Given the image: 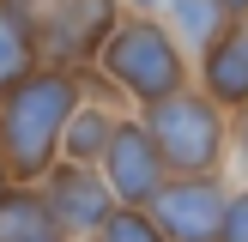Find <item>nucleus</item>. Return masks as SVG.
<instances>
[{
	"label": "nucleus",
	"instance_id": "f257e3e1",
	"mask_svg": "<svg viewBox=\"0 0 248 242\" xmlns=\"http://www.w3.org/2000/svg\"><path fill=\"white\" fill-rule=\"evenodd\" d=\"M73 109H79V85L67 73H31L24 85L6 91V103H0V157H6L12 176H43L48 169Z\"/></svg>",
	"mask_w": 248,
	"mask_h": 242
},
{
	"label": "nucleus",
	"instance_id": "f03ea898",
	"mask_svg": "<svg viewBox=\"0 0 248 242\" xmlns=\"http://www.w3.org/2000/svg\"><path fill=\"white\" fill-rule=\"evenodd\" d=\"M145 133L157 139V151L176 176H212L224 164V139H230L224 109L206 91H188V85L164 103H145Z\"/></svg>",
	"mask_w": 248,
	"mask_h": 242
},
{
	"label": "nucleus",
	"instance_id": "7ed1b4c3",
	"mask_svg": "<svg viewBox=\"0 0 248 242\" xmlns=\"http://www.w3.org/2000/svg\"><path fill=\"white\" fill-rule=\"evenodd\" d=\"M97 55H103V73L121 91H133L140 103H164V97H176L182 79H188V60H182L176 36H170L164 24H152V18L115 24Z\"/></svg>",
	"mask_w": 248,
	"mask_h": 242
},
{
	"label": "nucleus",
	"instance_id": "20e7f679",
	"mask_svg": "<svg viewBox=\"0 0 248 242\" xmlns=\"http://www.w3.org/2000/svg\"><path fill=\"white\" fill-rule=\"evenodd\" d=\"M164 151H157V139L145 133V121H115V133H109L103 145V182L109 194H115L121 206H152L157 194H164Z\"/></svg>",
	"mask_w": 248,
	"mask_h": 242
},
{
	"label": "nucleus",
	"instance_id": "39448f33",
	"mask_svg": "<svg viewBox=\"0 0 248 242\" xmlns=\"http://www.w3.org/2000/svg\"><path fill=\"white\" fill-rule=\"evenodd\" d=\"M224 212H230V194L218 188V176H176L152 200V218L170 242H218Z\"/></svg>",
	"mask_w": 248,
	"mask_h": 242
},
{
	"label": "nucleus",
	"instance_id": "423d86ee",
	"mask_svg": "<svg viewBox=\"0 0 248 242\" xmlns=\"http://www.w3.org/2000/svg\"><path fill=\"white\" fill-rule=\"evenodd\" d=\"M200 85L218 109H248V12H230L224 36L200 55Z\"/></svg>",
	"mask_w": 248,
	"mask_h": 242
},
{
	"label": "nucleus",
	"instance_id": "0eeeda50",
	"mask_svg": "<svg viewBox=\"0 0 248 242\" xmlns=\"http://www.w3.org/2000/svg\"><path fill=\"white\" fill-rule=\"evenodd\" d=\"M109 30H115V0H55V18L36 36L48 43V55L79 60V55H97Z\"/></svg>",
	"mask_w": 248,
	"mask_h": 242
},
{
	"label": "nucleus",
	"instance_id": "6e6552de",
	"mask_svg": "<svg viewBox=\"0 0 248 242\" xmlns=\"http://www.w3.org/2000/svg\"><path fill=\"white\" fill-rule=\"evenodd\" d=\"M48 212H55L61 230H103V218L115 212V194H109V182H97L91 169L67 164L48 182Z\"/></svg>",
	"mask_w": 248,
	"mask_h": 242
},
{
	"label": "nucleus",
	"instance_id": "1a4fd4ad",
	"mask_svg": "<svg viewBox=\"0 0 248 242\" xmlns=\"http://www.w3.org/2000/svg\"><path fill=\"white\" fill-rule=\"evenodd\" d=\"M31 55H36V24L24 18L18 0H0V97L31 79Z\"/></svg>",
	"mask_w": 248,
	"mask_h": 242
},
{
	"label": "nucleus",
	"instance_id": "9d476101",
	"mask_svg": "<svg viewBox=\"0 0 248 242\" xmlns=\"http://www.w3.org/2000/svg\"><path fill=\"white\" fill-rule=\"evenodd\" d=\"M0 242H55V212L43 194H0Z\"/></svg>",
	"mask_w": 248,
	"mask_h": 242
},
{
	"label": "nucleus",
	"instance_id": "9b49d317",
	"mask_svg": "<svg viewBox=\"0 0 248 242\" xmlns=\"http://www.w3.org/2000/svg\"><path fill=\"white\" fill-rule=\"evenodd\" d=\"M170 12H176L182 43L200 48V55L224 36V24H230V6H224V0H170Z\"/></svg>",
	"mask_w": 248,
	"mask_h": 242
},
{
	"label": "nucleus",
	"instance_id": "f8f14e48",
	"mask_svg": "<svg viewBox=\"0 0 248 242\" xmlns=\"http://www.w3.org/2000/svg\"><path fill=\"white\" fill-rule=\"evenodd\" d=\"M109 133H115V121L103 115V109H73V121H67V157H103V145H109Z\"/></svg>",
	"mask_w": 248,
	"mask_h": 242
},
{
	"label": "nucleus",
	"instance_id": "ddd939ff",
	"mask_svg": "<svg viewBox=\"0 0 248 242\" xmlns=\"http://www.w3.org/2000/svg\"><path fill=\"white\" fill-rule=\"evenodd\" d=\"M97 242H170V236L157 230V218L145 206H115L103 218V230H97Z\"/></svg>",
	"mask_w": 248,
	"mask_h": 242
},
{
	"label": "nucleus",
	"instance_id": "4468645a",
	"mask_svg": "<svg viewBox=\"0 0 248 242\" xmlns=\"http://www.w3.org/2000/svg\"><path fill=\"white\" fill-rule=\"evenodd\" d=\"M218 242H248V188H242V194H230V212H224Z\"/></svg>",
	"mask_w": 248,
	"mask_h": 242
},
{
	"label": "nucleus",
	"instance_id": "2eb2a0df",
	"mask_svg": "<svg viewBox=\"0 0 248 242\" xmlns=\"http://www.w3.org/2000/svg\"><path fill=\"white\" fill-rule=\"evenodd\" d=\"M236 145H242V164H248V109H242V121H236Z\"/></svg>",
	"mask_w": 248,
	"mask_h": 242
},
{
	"label": "nucleus",
	"instance_id": "dca6fc26",
	"mask_svg": "<svg viewBox=\"0 0 248 242\" xmlns=\"http://www.w3.org/2000/svg\"><path fill=\"white\" fill-rule=\"evenodd\" d=\"M224 6H230V12H248V0H224Z\"/></svg>",
	"mask_w": 248,
	"mask_h": 242
},
{
	"label": "nucleus",
	"instance_id": "f3484780",
	"mask_svg": "<svg viewBox=\"0 0 248 242\" xmlns=\"http://www.w3.org/2000/svg\"><path fill=\"white\" fill-rule=\"evenodd\" d=\"M133 6H157V0H133Z\"/></svg>",
	"mask_w": 248,
	"mask_h": 242
}]
</instances>
